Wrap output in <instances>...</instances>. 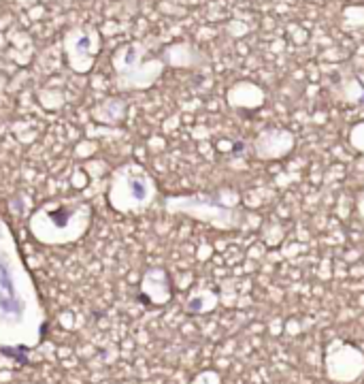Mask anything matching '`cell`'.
<instances>
[]
</instances>
